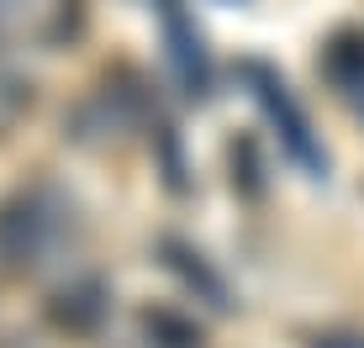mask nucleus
I'll use <instances>...</instances> for the list:
<instances>
[{"label": "nucleus", "mask_w": 364, "mask_h": 348, "mask_svg": "<svg viewBox=\"0 0 364 348\" xmlns=\"http://www.w3.org/2000/svg\"><path fill=\"white\" fill-rule=\"evenodd\" d=\"M248 80H254V90H259V106L269 111V121L285 132V148L301 158V164H311V169H322V153H317V143H311V121L301 116V106L291 101V90H285V80L280 74H269L264 64H248L243 69Z\"/></svg>", "instance_id": "obj_2"}, {"label": "nucleus", "mask_w": 364, "mask_h": 348, "mask_svg": "<svg viewBox=\"0 0 364 348\" xmlns=\"http://www.w3.org/2000/svg\"><path fill=\"white\" fill-rule=\"evenodd\" d=\"M311 348H364V338H343V332H322V338H311Z\"/></svg>", "instance_id": "obj_6"}, {"label": "nucleus", "mask_w": 364, "mask_h": 348, "mask_svg": "<svg viewBox=\"0 0 364 348\" xmlns=\"http://www.w3.org/2000/svg\"><path fill=\"white\" fill-rule=\"evenodd\" d=\"M48 317H53L64 332H95L100 317H106V285H100V280L64 285V290L53 295V306H48Z\"/></svg>", "instance_id": "obj_3"}, {"label": "nucleus", "mask_w": 364, "mask_h": 348, "mask_svg": "<svg viewBox=\"0 0 364 348\" xmlns=\"http://www.w3.org/2000/svg\"><path fill=\"white\" fill-rule=\"evenodd\" d=\"M53 243V217L37 190H16L11 201H0V264L27 269L43 259V248Z\"/></svg>", "instance_id": "obj_1"}, {"label": "nucleus", "mask_w": 364, "mask_h": 348, "mask_svg": "<svg viewBox=\"0 0 364 348\" xmlns=\"http://www.w3.org/2000/svg\"><path fill=\"white\" fill-rule=\"evenodd\" d=\"M159 16H164V37H169V53H174V69L185 74V85L200 95V85H206V53H200V32L185 27V0H154Z\"/></svg>", "instance_id": "obj_4"}, {"label": "nucleus", "mask_w": 364, "mask_h": 348, "mask_svg": "<svg viewBox=\"0 0 364 348\" xmlns=\"http://www.w3.org/2000/svg\"><path fill=\"white\" fill-rule=\"evenodd\" d=\"M143 327H148V332H159V338H169L164 348H200V332H196V327H185V322H174L169 312H148V317H143Z\"/></svg>", "instance_id": "obj_5"}]
</instances>
